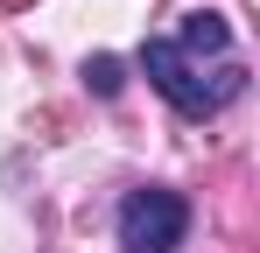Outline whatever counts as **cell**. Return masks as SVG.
<instances>
[{"mask_svg":"<svg viewBox=\"0 0 260 253\" xmlns=\"http://www.w3.org/2000/svg\"><path fill=\"white\" fill-rule=\"evenodd\" d=\"M85 84L99 99H120V91H127V64H120V56H85Z\"/></svg>","mask_w":260,"mask_h":253,"instance_id":"cell-4","label":"cell"},{"mask_svg":"<svg viewBox=\"0 0 260 253\" xmlns=\"http://www.w3.org/2000/svg\"><path fill=\"white\" fill-rule=\"evenodd\" d=\"M141 71H148V84L169 99L183 120H211V113H225V106L246 91V64H218L211 78H204V64H197V56H183L169 36L141 42Z\"/></svg>","mask_w":260,"mask_h":253,"instance_id":"cell-1","label":"cell"},{"mask_svg":"<svg viewBox=\"0 0 260 253\" xmlns=\"http://www.w3.org/2000/svg\"><path fill=\"white\" fill-rule=\"evenodd\" d=\"M7 7H28V0H7Z\"/></svg>","mask_w":260,"mask_h":253,"instance_id":"cell-5","label":"cell"},{"mask_svg":"<svg viewBox=\"0 0 260 253\" xmlns=\"http://www.w3.org/2000/svg\"><path fill=\"white\" fill-rule=\"evenodd\" d=\"M169 42L183 56H225V49H232V21H225L218 7H197V14H183V28H176Z\"/></svg>","mask_w":260,"mask_h":253,"instance_id":"cell-3","label":"cell"},{"mask_svg":"<svg viewBox=\"0 0 260 253\" xmlns=\"http://www.w3.org/2000/svg\"><path fill=\"white\" fill-rule=\"evenodd\" d=\"M120 246L127 253H176L183 239H190V204L176 197V190H162V183H148V190H127L120 197Z\"/></svg>","mask_w":260,"mask_h":253,"instance_id":"cell-2","label":"cell"}]
</instances>
